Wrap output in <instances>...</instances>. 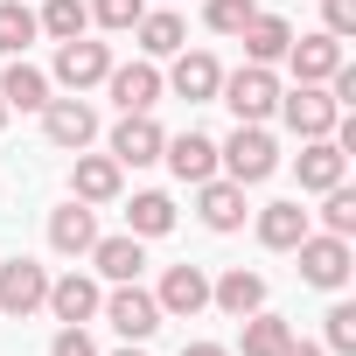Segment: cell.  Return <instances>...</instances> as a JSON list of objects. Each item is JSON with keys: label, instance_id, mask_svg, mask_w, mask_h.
Wrapping results in <instances>:
<instances>
[{"label": "cell", "instance_id": "obj_1", "mask_svg": "<svg viewBox=\"0 0 356 356\" xmlns=\"http://www.w3.org/2000/svg\"><path fill=\"white\" fill-rule=\"evenodd\" d=\"M273 168H280V147H273V133H266V126H238V133L217 147V175H231L238 189L266 182Z\"/></svg>", "mask_w": 356, "mask_h": 356}, {"label": "cell", "instance_id": "obj_2", "mask_svg": "<svg viewBox=\"0 0 356 356\" xmlns=\"http://www.w3.org/2000/svg\"><path fill=\"white\" fill-rule=\"evenodd\" d=\"M217 98L238 112V126H266L273 105H280V77H273V63H245V70H231L217 84Z\"/></svg>", "mask_w": 356, "mask_h": 356}, {"label": "cell", "instance_id": "obj_3", "mask_svg": "<svg viewBox=\"0 0 356 356\" xmlns=\"http://www.w3.org/2000/svg\"><path fill=\"white\" fill-rule=\"evenodd\" d=\"M280 119H286V133H300V140H328L335 133V119H342V105L328 98V84H293V91H280V105H273Z\"/></svg>", "mask_w": 356, "mask_h": 356}, {"label": "cell", "instance_id": "obj_4", "mask_svg": "<svg viewBox=\"0 0 356 356\" xmlns=\"http://www.w3.org/2000/svg\"><path fill=\"white\" fill-rule=\"evenodd\" d=\"M293 252H300V280H307V286H321V293H342V286H349V273H356V259H349V238L307 231Z\"/></svg>", "mask_w": 356, "mask_h": 356}, {"label": "cell", "instance_id": "obj_5", "mask_svg": "<svg viewBox=\"0 0 356 356\" xmlns=\"http://www.w3.org/2000/svg\"><path fill=\"white\" fill-rule=\"evenodd\" d=\"M98 314H105V321H112V328H119L126 342H147V335H154V328L168 321V314H161V300H154V293H147L140 280H126V286H112V293L98 300Z\"/></svg>", "mask_w": 356, "mask_h": 356}, {"label": "cell", "instance_id": "obj_6", "mask_svg": "<svg viewBox=\"0 0 356 356\" xmlns=\"http://www.w3.org/2000/svg\"><path fill=\"white\" fill-rule=\"evenodd\" d=\"M42 133H49V147H63V154H84V147L98 140V112H91V98H84V91H70V98H49V105H42Z\"/></svg>", "mask_w": 356, "mask_h": 356}, {"label": "cell", "instance_id": "obj_7", "mask_svg": "<svg viewBox=\"0 0 356 356\" xmlns=\"http://www.w3.org/2000/svg\"><path fill=\"white\" fill-rule=\"evenodd\" d=\"M42 300H49V273H42L35 259H0V314L29 321Z\"/></svg>", "mask_w": 356, "mask_h": 356}, {"label": "cell", "instance_id": "obj_8", "mask_svg": "<svg viewBox=\"0 0 356 356\" xmlns=\"http://www.w3.org/2000/svg\"><path fill=\"white\" fill-rule=\"evenodd\" d=\"M105 70H112V49L105 42H91V35L56 42V84L63 91H91V84H105Z\"/></svg>", "mask_w": 356, "mask_h": 356}, {"label": "cell", "instance_id": "obj_9", "mask_svg": "<svg viewBox=\"0 0 356 356\" xmlns=\"http://www.w3.org/2000/svg\"><path fill=\"white\" fill-rule=\"evenodd\" d=\"M161 147H168V133L154 126V112H119V126H112V161L119 168H154Z\"/></svg>", "mask_w": 356, "mask_h": 356}, {"label": "cell", "instance_id": "obj_10", "mask_svg": "<svg viewBox=\"0 0 356 356\" xmlns=\"http://www.w3.org/2000/svg\"><path fill=\"white\" fill-rule=\"evenodd\" d=\"M154 300H161V314H175V321H196V314L210 307V273H203V266H168L161 286H154Z\"/></svg>", "mask_w": 356, "mask_h": 356}, {"label": "cell", "instance_id": "obj_11", "mask_svg": "<svg viewBox=\"0 0 356 356\" xmlns=\"http://www.w3.org/2000/svg\"><path fill=\"white\" fill-rule=\"evenodd\" d=\"M280 63H286V70H293L300 84H328V77L342 70V42H335L328 29H321V35H293Z\"/></svg>", "mask_w": 356, "mask_h": 356}, {"label": "cell", "instance_id": "obj_12", "mask_svg": "<svg viewBox=\"0 0 356 356\" xmlns=\"http://www.w3.org/2000/svg\"><path fill=\"white\" fill-rule=\"evenodd\" d=\"M105 91H112L119 112H154V98H161V70H154V56H140V63H112V70H105Z\"/></svg>", "mask_w": 356, "mask_h": 356}, {"label": "cell", "instance_id": "obj_13", "mask_svg": "<svg viewBox=\"0 0 356 356\" xmlns=\"http://www.w3.org/2000/svg\"><path fill=\"white\" fill-rule=\"evenodd\" d=\"M119 182H126V168H119L112 154H77V161H70V196L91 203V210H98V203H119Z\"/></svg>", "mask_w": 356, "mask_h": 356}, {"label": "cell", "instance_id": "obj_14", "mask_svg": "<svg viewBox=\"0 0 356 356\" xmlns=\"http://www.w3.org/2000/svg\"><path fill=\"white\" fill-rule=\"evenodd\" d=\"M196 217H203L217 238H231V231L245 224V189L231 182V175H210V182H196Z\"/></svg>", "mask_w": 356, "mask_h": 356}, {"label": "cell", "instance_id": "obj_15", "mask_svg": "<svg viewBox=\"0 0 356 356\" xmlns=\"http://www.w3.org/2000/svg\"><path fill=\"white\" fill-rule=\"evenodd\" d=\"M98 245V210L91 203H63V210H49V252H63V259H84Z\"/></svg>", "mask_w": 356, "mask_h": 356}, {"label": "cell", "instance_id": "obj_16", "mask_svg": "<svg viewBox=\"0 0 356 356\" xmlns=\"http://www.w3.org/2000/svg\"><path fill=\"white\" fill-rule=\"evenodd\" d=\"M175 98H189V105H210L217 98V84H224V63L210 56V49H175Z\"/></svg>", "mask_w": 356, "mask_h": 356}, {"label": "cell", "instance_id": "obj_17", "mask_svg": "<svg viewBox=\"0 0 356 356\" xmlns=\"http://www.w3.org/2000/svg\"><path fill=\"white\" fill-rule=\"evenodd\" d=\"M161 161L175 168V182H210V175H217V140L210 133H175L168 147H161Z\"/></svg>", "mask_w": 356, "mask_h": 356}, {"label": "cell", "instance_id": "obj_18", "mask_svg": "<svg viewBox=\"0 0 356 356\" xmlns=\"http://www.w3.org/2000/svg\"><path fill=\"white\" fill-rule=\"evenodd\" d=\"M84 259L98 266V280H112V286H126V280H140V266H147V238H133V231H119V238H98V245H91Z\"/></svg>", "mask_w": 356, "mask_h": 356}, {"label": "cell", "instance_id": "obj_19", "mask_svg": "<svg viewBox=\"0 0 356 356\" xmlns=\"http://www.w3.org/2000/svg\"><path fill=\"white\" fill-rule=\"evenodd\" d=\"M293 168H300V189H307V196H321V189H335L342 175H349V154H342L335 140H300Z\"/></svg>", "mask_w": 356, "mask_h": 356}, {"label": "cell", "instance_id": "obj_20", "mask_svg": "<svg viewBox=\"0 0 356 356\" xmlns=\"http://www.w3.org/2000/svg\"><path fill=\"white\" fill-rule=\"evenodd\" d=\"M98 300H105V293H98V280L63 273V280H49V300H42V307H49V314L70 328V321H91V314H98Z\"/></svg>", "mask_w": 356, "mask_h": 356}, {"label": "cell", "instance_id": "obj_21", "mask_svg": "<svg viewBox=\"0 0 356 356\" xmlns=\"http://www.w3.org/2000/svg\"><path fill=\"white\" fill-rule=\"evenodd\" d=\"M210 307H224L231 321H245V314H259V307H266V280H259V273H245V266H231L224 280H210Z\"/></svg>", "mask_w": 356, "mask_h": 356}, {"label": "cell", "instance_id": "obj_22", "mask_svg": "<svg viewBox=\"0 0 356 356\" xmlns=\"http://www.w3.org/2000/svg\"><path fill=\"white\" fill-rule=\"evenodd\" d=\"M0 105H8V112H42L49 105V77L35 63L8 56V70H0Z\"/></svg>", "mask_w": 356, "mask_h": 356}, {"label": "cell", "instance_id": "obj_23", "mask_svg": "<svg viewBox=\"0 0 356 356\" xmlns=\"http://www.w3.org/2000/svg\"><path fill=\"white\" fill-rule=\"evenodd\" d=\"M307 231H314V224H307L300 203H266V210H259V245H266V252H293Z\"/></svg>", "mask_w": 356, "mask_h": 356}, {"label": "cell", "instance_id": "obj_24", "mask_svg": "<svg viewBox=\"0 0 356 356\" xmlns=\"http://www.w3.org/2000/svg\"><path fill=\"white\" fill-rule=\"evenodd\" d=\"M133 35H140V56H175V49H189V22L175 15V8L140 15V22H133Z\"/></svg>", "mask_w": 356, "mask_h": 356}, {"label": "cell", "instance_id": "obj_25", "mask_svg": "<svg viewBox=\"0 0 356 356\" xmlns=\"http://www.w3.org/2000/svg\"><path fill=\"white\" fill-rule=\"evenodd\" d=\"M238 42H245V63H280L286 42H293V29H286L280 15H252V22L238 29Z\"/></svg>", "mask_w": 356, "mask_h": 356}, {"label": "cell", "instance_id": "obj_26", "mask_svg": "<svg viewBox=\"0 0 356 356\" xmlns=\"http://www.w3.org/2000/svg\"><path fill=\"white\" fill-rule=\"evenodd\" d=\"M126 231H133V238H168V231H175V203H168L161 189H140V196L126 203Z\"/></svg>", "mask_w": 356, "mask_h": 356}, {"label": "cell", "instance_id": "obj_27", "mask_svg": "<svg viewBox=\"0 0 356 356\" xmlns=\"http://www.w3.org/2000/svg\"><path fill=\"white\" fill-rule=\"evenodd\" d=\"M286 342H293V321H286V314H266V307H259V314H245V335H238V349H245V356H280Z\"/></svg>", "mask_w": 356, "mask_h": 356}, {"label": "cell", "instance_id": "obj_28", "mask_svg": "<svg viewBox=\"0 0 356 356\" xmlns=\"http://www.w3.org/2000/svg\"><path fill=\"white\" fill-rule=\"evenodd\" d=\"M35 29H42L49 42H70V35H84V29H91V8H84V0H42Z\"/></svg>", "mask_w": 356, "mask_h": 356}, {"label": "cell", "instance_id": "obj_29", "mask_svg": "<svg viewBox=\"0 0 356 356\" xmlns=\"http://www.w3.org/2000/svg\"><path fill=\"white\" fill-rule=\"evenodd\" d=\"M35 35H42V29H35V8H29V0H0V56H22Z\"/></svg>", "mask_w": 356, "mask_h": 356}, {"label": "cell", "instance_id": "obj_30", "mask_svg": "<svg viewBox=\"0 0 356 356\" xmlns=\"http://www.w3.org/2000/svg\"><path fill=\"white\" fill-rule=\"evenodd\" d=\"M321 231L328 238H356V196L335 182V189H321Z\"/></svg>", "mask_w": 356, "mask_h": 356}, {"label": "cell", "instance_id": "obj_31", "mask_svg": "<svg viewBox=\"0 0 356 356\" xmlns=\"http://www.w3.org/2000/svg\"><path fill=\"white\" fill-rule=\"evenodd\" d=\"M252 15H259L252 0H203V29H210V35H238Z\"/></svg>", "mask_w": 356, "mask_h": 356}, {"label": "cell", "instance_id": "obj_32", "mask_svg": "<svg viewBox=\"0 0 356 356\" xmlns=\"http://www.w3.org/2000/svg\"><path fill=\"white\" fill-rule=\"evenodd\" d=\"M140 15H147V0H91V22L112 29V35H133Z\"/></svg>", "mask_w": 356, "mask_h": 356}, {"label": "cell", "instance_id": "obj_33", "mask_svg": "<svg viewBox=\"0 0 356 356\" xmlns=\"http://www.w3.org/2000/svg\"><path fill=\"white\" fill-rule=\"evenodd\" d=\"M328 356H356V307L349 300H335L328 307V342H321Z\"/></svg>", "mask_w": 356, "mask_h": 356}, {"label": "cell", "instance_id": "obj_34", "mask_svg": "<svg viewBox=\"0 0 356 356\" xmlns=\"http://www.w3.org/2000/svg\"><path fill=\"white\" fill-rule=\"evenodd\" d=\"M321 22H328L335 42H349L356 35V0H321Z\"/></svg>", "mask_w": 356, "mask_h": 356}, {"label": "cell", "instance_id": "obj_35", "mask_svg": "<svg viewBox=\"0 0 356 356\" xmlns=\"http://www.w3.org/2000/svg\"><path fill=\"white\" fill-rule=\"evenodd\" d=\"M49 356H98V342L84 335V321H70V328H56V342H49Z\"/></svg>", "mask_w": 356, "mask_h": 356}, {"label": "cell", "instance_id": "obj_36", "mask_svg": "<svg viewBox=\"0 0 356 356\" xmlns=\"http://www.w3.org/2000/svg\"><path fill=\"white\" fill-rule=\"evenodd\" d=\"M182 356H231L224 342H182Z\"/></svg>", "mask_w": 356, "mask_h": 356}, {"label": "cell", "instance_id": "obj_37", "mask_svg": "<svg viewBox=\"0 0 356 356\" xmlns=\"http://www.w3.org/2000/svg\"><path fill=\"white\" fill-rule=\"evenodd\" d=\"M280 356H328V349H321V342H300V335H293V342H286Z\"/></svg>", "mask_w": 356, "mask_h": 356}, {"label": "cell", "instance_id": "obj_38", "mask_svg": "<svg viewBox=\"0 0 356 356\" xmlns=\"http://www.w3.org/2000/svg\"><path fill=\"white\" fill-rule=\"evenodd\" d=\"M112 356H147V349H140V342H126V349H112Z\"/></svg>", "mask_w": 356, "mask_h": 356}, {"label": "cell", "instance_id": "obj_39", "mask_svg": "<svg viewBox=\"0 0 356 356\" xmlns=\"http://www.w3.org/2000/svg\"><path fill=\"white\" fill-rule=\"evenodd\" d=\"M0 126H8V105H0Z\"/></svg>", "mask_w": 356, "mask_h": 356}]
</instances>
